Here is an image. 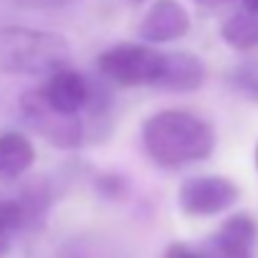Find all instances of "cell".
Listing matches in <instances>:
<instances>
[{
	"label": "cell",
	"instance_id": "obj_1",
	"mask_svg": "<svg viewBox=\"0 0 258 258\" xmlns=\"http://www.w3.org/2000/svg\"><path fill=\"white\" fill-rule=\"evenodd\" d=\"M142 145L155 165L177 170L213 155L215 129L187 109H162L145 121Z\"/></svg>",
	"mask_w": 258,
	"mask_h": 258
},
{
	"label": "cell",
	"instance_id": "obj_2",
	"mask_svg": "<svg viewBox=\"0 0 258 258\" xmlns=\"http://www.w3.org/2000/svg\"><path fill=\"white\" fill-rule=\"evenodd\" d=\"M71 61L63 36L26 26L0 28V71L21 76H48Z\"/></svg>",
	"mask_w": 258,
	"mask_h": 258
},
{
	"label": "cell",
	"instance_id": "obj_3",
	"mask_svg": "<svg viewBox=\"0 0 258 258\" xmlns=\"http://www.w3.org/2000/svg\"><path fill=\"white\" fill-rule=\"evenodd\" d=\"M165 51L152 48V43H119L96 58L99 74L121 89L155 86L162 71Z\"/></svg>",
	"mask_w": 258,
	"mask_h": 258
},
{
	"label": "cell",
	"instance_id": "obj_4",
	"mask_svg": "<svg viewBox=\"0 0 258 258\" xmlns=\"http://www.w3.org/2000/svg\"><path fill=\"white\" fill-rule=\"evenodd\" d=\"M21 114L38 137L58 150H76L84 140V121L79 114H63L53 109L46 101L41 86L28 89L21 96Z\"/></svg>",
	"mask_w": 258,
	"mask_h": 258
},
{
	"label": "cell",
	"instance_id": "obj_5",
	"mask_svg": "<svg viewBox=\"0 0 258 258\" xmlns=\"http://www.w3.org/2000/svg\"><path fill=\"white\" fill-rule=\"evenodd\" d=\"M240 198V187L223 175H198L180 185L177 205L185 215L210 218L230 210Z\"/></svg>",
	"mask_w": 258,
	"mask_h": 258
},
{
	"label": "cell",
	"instance_id": "obj_6",
	"mask_svg": "<svg viewBox=\"0 0 258 258\" xmlns=\"http://www.w3.org/2000/svg\"><path fill=\"white\" fill-rule=\"evenodd\" d=\"M208 258H255L258 253V223L248 213L230 215L205 243Z\"/></svg>",
	"mask_w": 258,
	"mask_h": 258
},
{
	"label": "cell",
	"instance_id": "obj_7",
	"mask_svg": "<svg viewBox=\"0 0 258 258\" xmlns=\"http://www.w3.org/2000/svg\"><path fill=\"white\" fill-rule=\"evenodd\" d=\"M190 31V16L177 0H155L140 26L145 43H170Z\"/></svg>",
	"mask_w": 258,
	"mask_h": 258
},
{
	"label": "cell",
	"instance_id": "obj_8",
	"mask_svg": "<svg viewBox=\"0 0 258 258\" xmlns=\"http://www.w3.org/2000/svg\"><path fill=\"white\" fill-rule=\"evenodd\" d=\"M205 81V66L203 61L190 51H170L162 58L160 79L155 81V89L172 91V94H190L198 91Z\"/></svg>",
	"mask_w": 258,
	"mask_h": 258
},
{
	"label": "cell",
	"instance_id": "obj_9",
	"mask_svg": "<svg viewBox=\"0 0 258 258\" xmlns=\"http://www.w3.org/2000/svg\"><path fill=\"white\" fill-rule=\"evenodd\" d=\"M41 91L53 109H58L63 114H79L81 109H86L91 84L79 71L63 66V69L48 74V81L41 86Z\"/></svg>",
	"mask_w": 258,
	"mask_h": 258
},
{
	"label": "cell",
	"instance_id": "obj_10",
	"mask_svg": "<svg viewBox=\"0 0 258 258\" xmlns=\"http://www.w3.org/2000/svg\"><path fill=\"white\" fill-rule=\"evenodd\" d=\"M36 162V147L18 132L0 135V180H18Z\"/></svg>",
	"mask_w": 258,
	"mask_h": 258
},
{
	"label": "cell",
	"instance_id": "obj_11",
	"mask_svg": "<svg viewBox=\"0 0 258 258\" xmlns=\"http://www.w3.org/2000/svg\"><path fill=\"white\" fill-rule=\"evenodd\" d=\"M223 41L235 48V51H253L258 48V11H238L233 13L223 28H220Z\"/></svg>",
	"mask_w": 258,
	"mask_h": 258
},
{
	"label": "cell",
	"instance_id": "obj_12",
	"mask_svg": "<svg viewBox=\"0 0 258 258\" xmlns=\"http://www.w3.org/2000/svg\"><path fill=\"white\" fill-rule=\"evenodd\" d=\"M21 210H23V220H26V228H36L43 223L46 213H48V205H51V190L43 180H33L28 185H23V190L16 195Z\"/></svg>",
	"mask_w": 258,
	"mask_h": 258
},
{
	"label": "cell",
	"instance_id": "obj_13",
	"mask_svg": "<svg viewBox=\"0 0 258 258\" xmlns=\"http://www.w3.org/2000/svg\"><path fill=\"white\" fill-rule=\"evenodd\" d=\"M0 230L6 233H18V230H26V220H23V210L13 198H0Z\"/></svg>",
	"mask_w": 258,
	"mask_h": 258
},
{
	"label": "cell",
	"instance_id": "obj_14",
	"mask_svg": "<svg viewBox=\"0 0 258 258\" xmlns=\"http://www.w3.org/2000/svg\"><path fill=\"white\" fill-rule=\"evenodd\" d=\"M165 258H208L203 250H195L185 243H172L167 250H165Z\"/></svg>",
	"mask_w": 258,
	"mask_h": 258
},
{
	"label": "cell",
	"instance_id": "obj_15",
	"mask_svg": "<svg viewBox=\"0 0 258 258\" xmlns=\"http://www.w3.org/2000/svg\"><path fill=\"white\" fill-rule=\"evenodd\" d=\"M18 6H26V8H56V6H63L69 0H13Z\"/></svg>",
	"mask_w": 258,
	"mask_h": 258
},
{
	"label": "cell",
	"instance_id": "obj_16",
	"mask_svg": "<svg viewBox=\"0 0 258 258\" xmlns=\"http://www.w3.org/2000/svg\"><path fill=\"white\" fill-rule=\"evenodd\" d=\"M8 250H11V233L0 230V258L8 255Z\"/></svg>",
	"mask_w": 258,
	"mask_h": 258
},
{
	"label": "cell",
	"instance_id": "obj_17",
	"mask_svg": "<svg viewBox=\"0 0 258 258\" xmlns=\"http://www.w3.org/2000/svg\"><path fill=\"white\" fill-rule=\"evenodd\" d=\"M195 3H198L200 8H220V6L230 3V0H195Z\"/></svg>",
	"mask_w": 258,
	"mask_h": 258
},
{
	"label": "cell",
	"instance_id": "obj_18",
	"mask_svg": "<svg viewBox=\"0 0 258 258\" xmlns=\"http://www.w3.org/2000/svg\"><path fill=\"white\" fill-rule=\"evenodd\" d=\"M243 8L245 11H258V0H243Z\"/></svg>",
	"mask_w": 258,
	"mask_h": 258
},
{
	"label": "cell",
	"instance_id": "obj_19",
	"mask_svg": "<svg viewBox=\"0 0 258 258\" xmlns=\"http://www.w3.org/2000/svg\"><path fill=\"white\" fill-rule=\"evenodd\" d=\"M255 167H258V145H255Z\"/></svg>",
	"mask_w": 258,
	"mask_h": 258
},
{
	"label": "cell",
	"instance_id": "obj_20",
	"mask_svg": "<svg viewBox=\"0 0 258 258\" xmlns=\"http://www.w3.org/2000/svg\"><path fill=\"white\" fill-rule=\"evenodd\" d=\"M135 3H145V0H135Z\"/></svg>",
	"mask_w": 258,
	"mask_h": 258
}]
</instances>
